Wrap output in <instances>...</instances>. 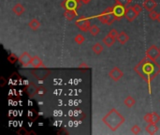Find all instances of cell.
Wrapping results in <instances>:
<instances>
[{
    "label": "cell",
    "mask_w": 160,
    "mask_h": 135,
    "mask_svg": "<svg viewBox=\"0 0 160 135\" xmlns=\"http://www.w3.org/2000/svg\"><path fill=\"white\" fill-rule=\"evenodd\" d=\"M102 121L112 131H116L126 121L125 117L115 108H112L104 117Z\"/></svg>",
    "instance_id": "cell-1"
},
{
    "label": "cell",
    "mask_w": 160,
    "mask_h": 135,
    "mask_svg": "<svg viewBox=\"0 0 160 135\" xmlns=\"http://www.w3.org/2000/svg\"><path fill=\"white\" fill-rule=\"evenodd\" d=\"M98 19L102 24H106L108 25H110L112 23L116 20V18H115L114 13H108L105 11L103 12L100 15L98 16Z\"/></svg>",
    "instance_id": "cell-2"
},
{
    "label": "cell",
    "mask_w": 160,
    "mask_h": 135,
    "mask_svg": "<svg viewBox=\"0 0 160 135\" xmlns=\"http://www.w3.org/2000/svg\"><path fill=\"white\" fill-rule=\"evenodd\" d=\"M35 69L36 70H33L31 73L40 81L45 80L50 75V71L47 69H40V68H35Z\"/></svg>",
    "instance_id": "cell-3"
},
{
    "label": "cell",
    "mask_w": 160,
    "mask_h": 135,
    "mask_svg": "<svg viewBox=\"0 0 160 135\" xmlns=\"http://www.w3.org/2000/svg\"><path fill=\"white\" fill-rule=\"evenodd\" d=\"M76 25L80 28V30L83 31V32H88L90 30V20L85 17H81L80 19L76 21Z\"/></svg>",
    "instance_id": "cell-4"
},
{
    "label": "cell",
    "mask_w": 160,
    "mask_h": 135,
    "mask_svg": "<svg viewBox=\"0 0 160 135\" xmlns=\"http://www.w3.org/2000/svg\"><path fill=\"white\" fill-rule=\"evenodd\" d=\"M139 15V13L136 11L134 6L133 7H126V11H125V18L129 22L132 23L133 21H135V19Z\"/></svg>",
    "instance_id": "cell-5"
},
{
    "label": "cell",
    "mask_w": 160,
    "mask_h": 135,
    "mask_svg": "<svg viewBox=\"0 0 160 135\" xmlns=\"http://www.w3.org/2000/svg\"><path fill=\"white\" fill-rule=\"evenodd\" d=\"M146 56H148L149 58L153 59L154 61H156L157 58L160 56V49L157 48L155 45L150 46L146 51Z\"/></svg>",
    "instance_id": "cell-6"
},
{
    "label": "cell",
    "mask_w": 160,
    "mask_h": 135,
    "mask_svg": "<svg viewBox=\"0 0 160 135\" xmlns=\"http://www.w3.org/2000/svg\"><path fill=\"white\" fill-rule=\"evenodd\" d=\"M109 76H110V78L112 81L118 82L120 79L123 78L124 72L122 71V70L119 69L118 67H114V68H112V69L110 71V72H109Z\"/></svg>",
    "instance_id": "cell-7"
},
{
    "label": "cell",
    "mask_w": 160,
    "mask_h": 135,
    "mask_svg": "<svg viewBox=\"0 0 160 135\" xmlns=\"http://www.w3.org/2000/svg\"><path fill=\"white\" fill-rule=\"evenodd\" d=\"M37 89H39V87L36 85V84H34L33 82H30L24 87V91L27 94V96L29 98H34L35 95L37 94Z\"/></svg>",
    "instance_id": "cell-8"
},
{
    "label": "cell",
    "mask_w": 160,
    "mask_h": 135,
    "mask_svg": "<svg viewBox=\"0 0 160 135\" xmlns=\"http://www.w3.org/2000/svg\"><path fill=\"white\" fill-rule=\"evenodd\" d=\"M125 6H122L120 4H115L114 7V14L116 18V20H121L122 17L125 16V11H126Z\"/></svg>",
    "instance_id": "cell-9"
},
{
    "label": "cell",
    "mask_w": 160,
    "mask_h": 135,
    "mask_svg": "<svg viewBox=\"0 0 160 135\" xmlns=\"http://www.w3.org/2000/svg\"><path fill=\"white\" fill-rule=\"evenodd\" d=\"M31 60H32V56L27 52H24L20 56H19V62H20V64L23 67L29 66L31 64Z\"/></svg>",
    "instance_id": "cell-10"
},
{
    "label": "cell",
    "mask_w": 160,
    "mask_h": 135,
    "mask_svg": "<svg viewBox=\"0 0 160 135\" xmlns=\"http://www.w3.org/2000/svg\"><path fill=\"white\" fill-rule=\"evenodd\" d=\"M80 2L76 1V0H65V1L61 4L62 7H64L65 9H78L80 8Z\"/></svg>",
    "instance_id": "cell-11"
},
{
    "label": "cell",
    "mask_w": 160,
    "mask_h": 135,
    "mask_svg": "<svg viewBox=\"0 0 160 135\" xmlns=\"http://www.w3.org/2000/svg\"><path fill=\"white\" fill-rule=\"evenodd\" d=\"M157 7V4L155 0H144L143 2V8L146 9L148 12L155 11V8Z\"/></svg>",
    "instance_id": "cell-12"
},
{
    "label": "cell",
    "mask_w": 160,
    "mask_h": 135,
    "mask_svg": "<svg viewBox=\"0 0 160 135\" xmlns=\"http://www.w3.org/2000/svg\"><path fill=\"white\" fill-rule=\"evenodd\" d=\"M116 41H117V38H112V37H110L109 35H107L106 37H104V38H102L103 44H104L105 46H107V47H111L112 45H114V43L116 42Z\"/></svg>",
    "instance_id": "cell-13"
},
{
    "label": "cell",
    "mask_w": 160,
    "mask_h": 135,
    "mask_svg": "<svg viewBox=\"0 0 160 135\" xmlns=\"http://www.w3.org/2000/svg\"><path fill=\"white\" fill-rule=\"evenodd\" d=\"M12 12H13V13L16 14L17 16H21V15H23V14L24 13L25 8H24V7L22 4L17 3V4L12 8Z\"/></svg>",
    "instance_id": "cell-14"
},
{
    "label": "cell",
    "mask_w": 160,
    "mask_h": 135,
    "mask_svg": "<svg viewBox=\"0 0 160 135\" xmlns=\"http://www.w3.org/2000/svg\"><path fill=\"white\" fill-rule=\"evenodd\" d=\"M117 41H118V42H119L120 44L125 45V44L129 41V36H128L126 32L122 31L121 33H119V35H118V37H117Z\"/></svg>",
    "instance_id": "cell-15"
},
{
    "label": "cell",
    "mask_w": 160,
    "mask_h": 135,
    "mask_svg": "<svg viewBox=\"0 0 160 135\" xmlns=\"http://www.w3.org/2000/svg\"><path fill=\"white\" fill-rule=\"evenodd\" d=\"M31 65H32L34 68H41V67H45V66H44V63H43V61H42V59L40 58V57L37 56V55L32 57Z\"/></svg>",
    "instance_id": "cell-16"
},
{
    "label": "cell",
    "mask_w": 160,
    "mask_h": 135,
    "mask_svg": "<svg viewBox=\"0 0 160 135\" xmlns=\"http://www.w3.org/2000/svg\"><path fill=\"white\" fill-rule=\"evenodd\" d=\"M64 16L68 21H72L73 19L77 16V12L75 9H66Z\"/></svg>",
    "instance_id": "cell-17"
},
{
    "label": "cell",
    "mask_w": 160,
    "mask_h": 135,
    "mask_svg": "<svg viewBox=\"0 0 160 135\" xmlns=\"http://www.w3.org/2000/svg\"><path fill=\"white\" fill-rule=\"evenodd\" d=\"M124 104L127 108H132L136 104V100L132 97V96H127V97L124 100Z\"/></svg>",
    "instance_id": "cell-18"
},
{
    "label": "cell",
    "mask_w": 160,
    "mask_h": 135,
    "mask_svg": "<svg viewBox=\"0 0 160 135\" xmlns=\"http://www.w3.org/2000/svg\"><path fill=\"white\" fill-rule=\"evenodd\" d=\"M40 25H41L40 22L39 20H37V19H32V20L28 23V26H29L33 31H36L39 29Z\"/></svg>",
    "instance_id": "cell-19"
},
{
    "label": "cell",
    "mask_w": 160,
    "mask_h": 135,
    "mask_svg": "<svg viewBox=\"0 0 160 135\" xmlns=\"http://www.w3.org/2000/svg\"><path fill=\"white\" fill-rule=\"evenodd\" d=\"M145 130H146L147 133H149V134H155L158 130V127L155 123H148Z\"/></svg>",
    "instance_id": "cell-20"
},
{
    "label": "cell",
    "mask_w": 160,
    "mask_h": 135,
    "mask_svg": "<svg viewBox=\"0 0 160 135\" xmlns=\"http://www.w3.org/2000/svg\"><path fill=\"white\" fill-rule=\"evenodd\" d=\"M92 51L94 52V54H100L102 52H103V46L101 43L98 42V43H95L93 46H92Z\"/></svg>",
    "instance_id": "cell-21"
},
{
    "label": "cell",
    "mask_w": 160,
    "mask_h": 135,
    "mask_svg": "<svg viewBox=\"0 0 160 135\" xmlns=\"http://www.w3.org/2000/svg\"><path fill=\"white\" fill-rule=\"evenodd\" d=\"M160 121V115L157 113H151V117H150V123L157 124Z\"/></svg>",
    "instance_id": "cell-22"
},
{
    "label": "cell",
    "mask_w": 160,
    "mask_h": 135,
    "mask_svg": "<svg viewBox=\"0 0 160 135\" xmlns=\"http://www.w3.org/2000/svg\"><path fill=\"white\" fill-rule=\"evenodd\" d=\"M89 32H90V34H91L92 36H97V35L100 32V28H99L98 25H91V27H90Z\"/></svg>",
    "instance_id": "cell-23"
},
{
    "label": "cell",
    "mask_w": 160,
    "mask_h": 135,
    "mask_svg": "<svg viewBox=\"0 0 160 135\" xmlns=\"http://www.w3.org/2000/svg\"><path fill=\"white\" fill-rule=\"evenodd\" d=\"M74 41H75V42H76L77 44L81 45L82 43L84 42V41H85V38H84V36H82V34H78V35L75 36Z\"/></svg>",
    "instance_id": "cell-24"
},
{
    "label": "cell",
    "mask_w": 160,
    "mask_h": 135,
    "mask_svg": "<svg viewBox=\"0 0 160 135\" xmlns=\"http://www.w3.org/2000/svg\"><path fill=\"white\" fill-rule=\"evenodd\" d=\"M8 60L11 62V64H14L17 61H19V57H17L14 54H11L8 56Z\"/></svg>",
    "instance_id": "cell-25"
},
{
    "label": "cell",
    "mask_w": 160,
    "mask_h": 135,
    "mask_svg": "<svg viewBox=\"0 0 160 135\" xmlns=\"http://www.w3.org/2000/svg\"><path fill=\"white\" fill-rule=\"evenodd\" d=\"M157 16H158V12H156L155 11L150 12H149V15H148V17L151 19V20H153V21L157 20Z\"/></svg>",
    "instance_id": "cell-26"
},
{
    "label": "cell",
    "mask_w": 160,
    "mask_h": 135,
    "mask_svg": "<svg viewBox=\"0 0 160 135\" xmlns=\"http://www.w3.org/2000/svg\"><path fill=\"white\" fill-rule=\"evenodd\" d=\"M46 93H47V89L44 87V86H42V85L39 86V89H37V95L40 96V97H42V96L45 95Z\"/></svg>",
    "instance_id": "cell-27"
},
{
    "label": "cell",
    "mask_w": 160,
    "mask_h": 135,
    "mask_svg": "<svg viewBox=\"0 0 160 135\" xmlns=\"http://www.w3.org/2000/svg\"><path fill=\"white\" fill-rule=\"evenodd\" d=\"M108 35H109V36H110V37H112V38H117V37H118L119 33H118V31H117L116 29H114V28H112V29H110V30L109 31Z\"/></svg>",
    "instance_id": "cell-28"
},
{
    "label": "cell",
    "mask_w": 160,
    "mask_h": 135,
    "mask_svg": "<svg viewBox=\"0 0 160 135\" xmlns=\"http://www.w3.org/2000/svg\"><path fill=\"white\" fill-rule=\"evenodd\" d=\"M140 128L139 125H135V126H133L132 128H131V132H132L133 134H139L140 132Z\"/></svg>",
    "instance_id": "cell-29"
},
{
    "label": "cell",
    "mask_w": 160,
    "mask_h": 135,
    "mask_svg": "<svg viewBox=\"0 0 160 135\" xmlns=\"http://www.w3.org/2000/svg\"><path fill=\"white\" fill-rule=\"evenodd\" d=\"M17 133H18V134H30L31 132L26 131V130H24V128H22V129H20V130L17 131Z\"/></svg>",
    "instance_id": "cell-30"
},
{
    "label": "cell",
    "mask_w": 160,
    "mask_h": 135,
    "mask_svg": "<svg viewBox=\"0 0 160 135\" xmlns=\"http://www.w3.org/2000/svg\"><path fill=\"white\" fill-rule=\"evenodd\" d=\"M134 8H135V9H136V11H137L139 13H140V12L142 11V7L140 6V5H139V4H136V5L134 6Z\"/></svg>",
    "instance_id": "cell-31"
},
{
    "label": "cell",
    "mask_w": 160,
    "mask_h": 135,
    "mask_svg": "<svg viewBox=\"0 0 160 135\" xmlns=\"http://www.w3.org/2000/svg\"><path fill=\"white\" fill-rule=\"evenodd\" d=\"M91 1H92V0H81V2H82V4H84V5H87V4H89Z\"/></svg>",
    "instance_id": "cell-32"
},
{
    "label": "cell",
    "mask_w": 160,
    "mask_h": 135,
    "mask_svg": "<svg viewBox=\"0 0 160 135\" xmlns=\"http://www.w3.org/2000/svg\"><path fill=\"white\" fill-rule=\"evenodd\" d=\"M157 22L160 23V12H158V16H157Z\"/></svg>",
    "instance_id": "cell-33"
},
{
    "label": "cell",
    "mask_w": 160,
    "mask_h": 135,
    "mask_svg": "<svg viewBox=\"0 0 160 135\" xmlns=\"http://www.w3.org/2000/svg\"><path fill=\"white\" fill-rule=\"evenodd\" d=\"M127 1H128V3H129V4H130V3H131V2H132V1H133V0H127Z\"/></svg>",
    "instance_id": "cell-34"
},
{
    "label": "cell",
    "mask_w": 160,
    "mask_h": 135,
    "mask_svg": "<svg viewBox=\"0 0 160 135\" xmlns=\"http://www.w3.org/2000/svg\"><path fill=\"white\" fill-rule=\"evenodd\" d=\"M76 1H78V2H81V0H76Z\"/></svg>",
    "instance_id": "cell-35"
},
{
    "label": "cell",
    "mask_w": 160,
    "mask_h": 135,
    "mask_svg": "<svg viewBox=\"0 0 160 135\" xmlns=\"http://www.w3.org/2000/svg\"><path fill=\"white\" fill-rule=\"evenodd\" d=\"M159 49H160V48H159Z\"/></svg>",
    "instance_id": "cell-36"
}]
</instances>
